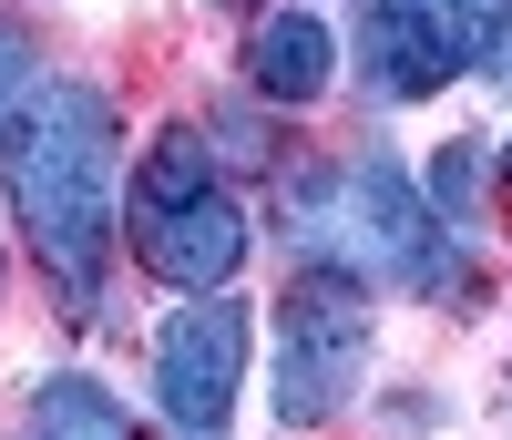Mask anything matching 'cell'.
<instances>
[{
	"label": "cell",
	"instance_id": "obj_3",
	"mask_svg": "<svg viewBox=\"0 0 512 440\" xmlns=\"http://www.w3.org/2000/svg\"><path fill=\"white\" fill-rule=\"evenodd\" d=\"M123 226H134V256L175 297H216L246 267V205L216 174V144H205L195 123H164L144 144L134 185H123Z\"/></svg>",
	"mask_w": 512,
	"mask_h": 440
},
{
	"label": "cell",
	"instance_id": "obj_6",
	"mask_svg": "<svg viewBox=\"0 0 512 440\" xmlns=\"http://www.w3.org/2000/svg\"><path fill=\"white\" fill-rule=\"evenodd\" d=\"M492 41V0H369L359 11V72L379 103H431L451 72H472Z\"/></svg>",
	"mask_w": 512,
	"mask_h": 440
},
{
	"label": "cell",
	"instance_id": "obj_9",
	"mask_svg": "<svg viewBox=\"0 0 512 440\" xmlns=\"http://www.w3.org/2000/svg\"><path fill=\"white\" fill-rule=\"evenodd\" d=\"M420 195H431V215H472V195H482V144H441Z\"/></svg>",
	"mask_w": 512,
	"mask_h": 440
},
{
	"label": "cell",
	"instance_id": "obj_7",
	"mask_svg": "<svg viewBox=\"0 0 512 440\" xmlns=\"http://www.w3.org/2000/svg\"><path fill=\"white\" fill-rule=\"evenodd\" d=\"M328 72H338V41H328L318 11H297V0L246 31V82H256L267 103H318V93H328Z\"/></svg>",
	"mask_w": 512,
	"mask_h": 440
},
{
	"label": "cell",
	"instance_id": "obj_11",
	"mask_svg": "<svg viewBox=\"0 0 512 440\" xmlns=\"http://www.w3.org/2000/svg\"><path fill=\"white\" fill-rule=\"evenodd\" d=\"M482 72H492V82H502V93H512V21H502V31L482 41Z\"/></svg>",
	"mask_w": 512,
	"mask_h": 440
},
{
	"label": "cell",
	"instance_id": "obj_10",
	"mask_svg": "<svg viewBox=\"0 0 512 440\" xmlns=\"http://www.w3.org/2000/svg\"><path fill=\"white\" fill-rule=\"evenodd\" d=\"M21 93H31V41H21L11 21H0V113H11Z\"/></svg>",
	"mask_w": 512,
	"mask_h": 440
},
{
	"label": "cell",
	"instance_id": "obj_2",
	"mask_svg": "<svg viewBox=\"0 0 512 440\" xmlns=\"http://www.w3.org/2000/svg\"><path fill=\"white\" fill-rule=\"evenodd\" d=\"M277 215H287V236H297L308 267H338V277H359V287H420V297L461 287L451 226L431 215V195H420L390 154L308 164Z\"/></svg>",
	"mask_w": 512,
	"mask_h": 440
},
{
	"label": "cell",
	"instance_id": "obj_1",
	"mask_svg": "<svg viewBox=\"0 0 512 440\" xmlns=\"http://www.w3.org/2000/svg\"><path fill=\"white\" fill-rule=\"evenodd\" d=\"M0 185H11L21 246L41 256L72 307L103 297L113 267V215H123V123L103 82H31L0 113Z\"/></svg>",
	"mask_w": 512,
	"mask_h": 440
},
{
	"label": "cell",
	"instance_id": "obj_4",
	"mask_svg": "<svg viewBox=\"0 0 512 440\" xmlns=\"http://www.w3.org/2000/svg\"><path fill=\"white\" fill-rule=\"evenodd\" d=\"M369 287L338 267H297L277 297V420L287 430H328L369 379Z\"/></svg>",
	"mask_w": 512,
	"mask_h": 440
},
{
	"label": "cell",
	"instance_id": "obj_8",
	"mask_svg": "<svg viewBox=\"0 0 512 440\" xmlns=\"http://www.w3.org/2000/svg\"><path fill=\"white\" fill-rule=\"evenodd\" d=\"M21 440H134V420H123V400L103 379H82V369H52L31 389V430Z\"/></svg>",
	"mask_w": 512,
	"mask_h": 440
},
{
	"label": "cell",
	"instance_id": "obj_12",
	"mask_svg": "<svg viewBox=\"0 0 512 440\" xmlns=\"http://www.w3.org/2000/svg\"><path fill=\"white\" fill-rule=\"evenodd\" d=\"M502 174H512V154H502Z\"/></svg>",
	"mask_w": 512,
	"mask_h": 440
},
{
	"label": "cell",
	"instance_id": "obj_5",
	"mask_svg": "<svg viewBox=\"0 0 512 440\" xmlns=\"http://www.w3.org/2000/svg\"><path fill=\"white\" fill-rule=\"evenodd\" d=\"M246 348H256V318L216 287V297H185L175 318L154 328V410L175 440H226L236 420V389H246Z\"/></svg>",
	"mask_w": 512,
	"mask_h": 440
}]
</instances>
